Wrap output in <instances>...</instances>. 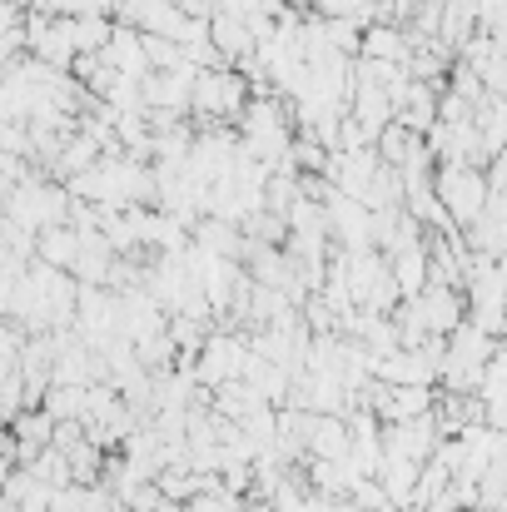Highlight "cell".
<instances>
[{"label":"cell","mask_w":507,"mask_h":512,"mask_svg":"<svg viewBox=\"0 0 507 512\" xmlns=\"http://www.w3.org/2000/svg\"><path fill=\"white\" fill-rule=\"evenodd\" d=\"M438 194H443V204H448V214L458 224H478L483 209H488V184H483V174L468 170V165H453V170L438 174Z\"/></svg>","instance_id":"6da1fadb"},{"label":"cell","mask_w":507,"mask_h":512,"mask_svg":"<svg viewBox=\"0 0 507 512\" xmlns=\"http://www.w3.org/2000/svg\"><path fill=\"white\" fill-rule=\"evenodd\" d=\"M249 339H234V334H214V339H204V353H199V368H194V378L204 383V388H219V383H234V378H244V363H249Z\"/></svg>","instance_id":"7a4b0ae2"},{"label":"cell","mask_w":507,"mask_h":512,"mask_svg":"<svg viewBox=\"0 0 507 512\" xmlns=\"http://www.w3.org/2000/svg\"><path fill=\"white\" fill-rule=\"evenodd\" d=\"M194 105H199V110H214V115H239V105H249V100H244V80L229 75L224 65H219V70H204V75L194 80Z\"/></svg>","instance_id":"3957f363"},{"label":"cell","mask_w":507,"mask_h":512,"mask_svg":"<svg viewBox=\"0 0 507 512\" xmlns=\"http://www.w3.org/2000/svg\"><path fill=\"white\" fill-rule=\"evenodd\" d=\"M189 512H244V503H239V493H229L224 483H214V488H204V493L189 498Z\"/></svg>","instance_id":"277c9868"}]
</instances>
